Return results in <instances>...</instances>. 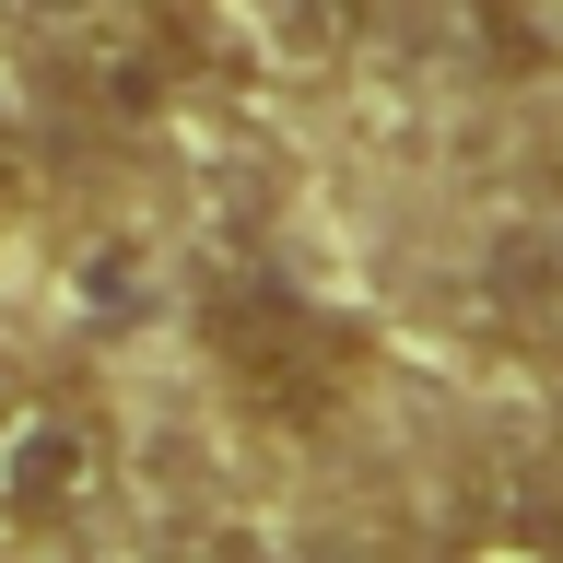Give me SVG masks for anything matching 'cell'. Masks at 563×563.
Instances as JSON below:
<instances>
[{
    "instance_id": "5",
    "label": "cell",
    "mask_w": 563,
    "mask_h": 563,
    "mask_svg": "<svg viewBox=\"0 0 563 563\" xmlns=\"http://www.w3.org/2000/svg\"><path fill=\"white\" fill-rule=\"evenodd\" d=\"M271 563H376V552H352V540H294V552H271Z\"/></svg>"
},
{
    "instance_id": "6",
    "label": "cell",
    "mask_w": 563,
    "mask_h": 563,
    "mask_svg": "<svg viewBox=\"0 0 563 563\" xmlns=\"http://www.w3.org/2000/svg\"><path fill=\"white\" fill-rule=\"evenodd\" d=\"M0 200H12V141H0Z\"/></svg>"
},
{
    "instance_id": "4",
    "label": "cell",
    "mask_w": 563,
    "mask_h": 563,
    "mask_svg": "<svg viewBox=\"0 0 563 563\" xmlns=\"http://www.w3.org/2000/svg\"><path fill=\"white\" fill-rule=\"evenodd\" d=\"M470 59L482 70H563V0H470Z\"/></svg>"
},
{
    "instance_id": "2",
    "label": "cell",
    "mask_w": 563,
    "mask_h": 563,
    "mask_svg": "<svg viewBox=\"0 0 563 563\" xmlns=\"http://www.w3.org/2000/svg\"><path fill=\"white\" fill-rule=\"evenodd\" d=\"M118 482V411L106 387L47 376L0 399V528H70Z\"/></svg>"
},
{
    "instance_id": "1",
    "label": "cell",
    "mask_w": 563,
    "mask_h": 563,
    "mask_svg": "<svg viewBox=\"0 0 563 563\" xmlns=\"http://www.w3.org/2000/svg\"><path fill=\"white\" fill-rule=\"evenodd\" d=\"M200 341H211V364H223V387H235L246 411H271V422L341 411L352 376H364V329H341L317 294H294V282H271V271L211 282L200 294Z\"/></svg>"
},
{
    "instance_id": "3",
    "label": "cell",
    "mask_w": 563,
    "mask_h": 563,
    "mask_svg": "<svg viewBox=\"0 0 563 563\" xmlns=\"http://www.w3.org/2000/svg\"><path fill=\"white\" fill-rule=\"evenodd\" d=\"M176 47L223 70H317L341 47V0H176Z\"/></svg>"
}]
</instances>
